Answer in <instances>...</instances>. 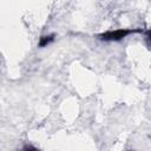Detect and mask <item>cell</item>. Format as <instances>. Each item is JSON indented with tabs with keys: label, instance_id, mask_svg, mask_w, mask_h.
<instances>
[{
	"label": "cell",
	"instance_id": "277c9868",
	"mask_svg": "<svg viewBox=\"0 0 151 151\" xmlns=\"http://www.w3.org/2000/svg\"><path fill=\"white\" fill-rule=\"evenodd\" d=\"M145 34H146V42H147V45H149V47L151 48V29H149V31H146L145 32Z\"/></svg>",
	"mask_w": 151,
	"mask_h": 151
},
{
	"label": "cell",
	"instance_id": "3957f363",
	"mask_svg": "<svg viewBox=\"0 0 151 151\" xmlns=\"http://www.w3.org/2000/svg\"><path fill=\"white\" fill-rule=\"evenodd\" d=\"M21 151H39V149H37L34 145H32V144H26L22 149H21Z\"/></svg>",
	"mask_w": 151,
	"mask_h": 151
},
{
	"label": "cell",
	"instance_id": "6da1fadb",
	"mask_svg": "<svg viewBox=\"0 0 151 151\" xmlns=\"http://www.w3.org/2000/svg\"><path fill=\"white\" fill-rule=\"evenodd\" d=\"M143 32L144 31L142 28H118L114 31H106L104 33H100L97 35V38L103 41H120L132 33H143Z\"/></svg>",
	"mask_w": 151,
	"mask_h": 151
},
{
	"label": "cell",
	"instance_id": "7a4b0ae2",
	"mask_svg": "<svg viewBox=\"0 0 151 151\" xmlns=\"http://www.w3.org/2000/svg\"><path fill=\"white\" fill-rule=\"evenodd\" d=\"M55 39V34H47V35H41L40 39H39V42H38V46L40 48L42 47H46L48 46L50 44H52Z\"/></svg>",
	"mask_w": 151,
	"mask_h": 151
},
{
	"label": "cell",
	"instance_id": "5b68a950",
	"mask_svg": "<svg viewBox=\"0 0 151 151\" xmlns=\"http://www.w3.org/2000/svg\"><path fill=\"white\" fill-rule=\"evenodd\" d=\"M129 151H133V150H129Z\"/></svg>",
	"mask_w": 151,
	"mask_h": 151
}]
</instances>
